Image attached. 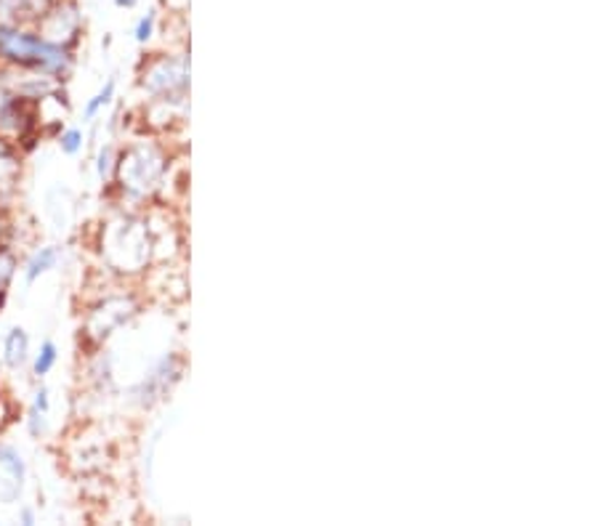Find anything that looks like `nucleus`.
Returning a JSON list of instances; mask_svg holds the SVG:
<instances>
[{
    "instance_id": "obj_10",
    "label": "nucleus",
    "mask_w": 598,
    "mask_h": 526,
    "mask_svg": "<svg viewBox=\"0 0 598 526\" xmlns=\"http://www.w3.org/2000/svg\"><path fill=\"white\" fill-rule=\"evenodd\" d=\"M46 391H40V394H38V399H35V409H40V413H46V409H48V399H46Z\"/></svg>"
},
{
    "instance_id": "obj_1",
    "label": "nucleus",
    "mask_w": 598,
    "mask_h": 526,
    "mask_svg": "<svg viewBox=\"0 0 598 526\" xmlns=\"http://www.w3.org/2000/svg\"><path fill=\"white\" fill-rule=\"evenodd\" d=\"M0 57L43 72H64L70 64L62 46L40 38V35L3 27V24H0Z\"/></svg>"
},
{
    "instance_id": "obj_6",
    "label": "nucleus",
    "mask_w": 598,
    "mask_h": 526,
    "mask_svg": "<svg viewBox=\"0 0 598 526\" xmlns=\"http://www.w3.org/2000/svg\"><path fill=\"white\" fill-rule=\"evenodd\" d=\"M112 96H115V81H107V85H104V88L99 91V94L94 96V99L88 101V107H85V118H94L96 112H99L101 107H107L109 101H112Z\"/></svg>"
},
{
    "instance_id": "obj_11",
    "label": "nucleus",
    "mask_w": 598,
    "mask_h": 526,
    "mask_svg": "<svg viewBox=\"0 0 598 526\" xmlns=\"http://www.w3.org/2000/svg\"><path fill=\"white\" fill-rule=\"evenodd\" d=\"M115 3H118L120 9H131V5H136V0H115Z\"/></svg>"
},
{
    "instance_id": "obj_8",
    "label": "nucleus",
    "mask_w": 598,
    "mask_h": 526,
    "mask_svg": "<svg viewBox=\"0 0 598 526\" xmlns=\"http://www.w3.org/2000/svg\"><path fill=\"white\" fill-rule=\"evenodd\" d=\"M152 27H155V14H150V16H144L142 22H139V27H136V40L139 43H146L152 38Z\"/></svg>"
},
{
    "instance_id": "obj_5",
    "label": "nucleus",
    "mask_w": 598,
    "mask_h": 526,
    "mask_svg": "<svg viewBox=\"0 0 598 526\" xmlns=\"http://www.w3.org/2000/svg\"><path fill=\"white\" fill-rule=\"evenodd\" d=\"M53 364H57V346H53L51 340H46L40 348L38 359H35V375H48Z\"/></svg>"
},
{
    "instance_id": "obj_7",
    "label": "nucleus",
    "mask_w": 598,
    "mask_h": 526,
    "mask_svg": "<svg viewBox=\"0 0 598 526\" xmlns=\"http://www.w3.org/2000/svg\"><path fill=\"white\" fill-rule=\"evenodd\" d=\"M59 144H62L64 155H77V150L83 146V133L77 131V128H70V131L64 133L62 142H59Z\"/></svg>"
},
{
    "instance_id": "obj_4",
    "label": "nucleus",
    "mask_w": 598,
    "mask_h": 526,
    "mask_svg": "<svg viewBox=\"0 0 598 526\" xmlns=\"http://www.w3.org/2000/svg\"><path fill=\"white\" fill-rule=\"evenodd\" d=\"M0 466H3L5 470H9V474L14 476L16 481H22V479H24V463H22L20 452H16L14 446L0 444Z\"/></svg>"
},
{
    "instance_id": "obj_3",
    "label": "nucleus",
    "mask_w": 598,
    "mask_h": 526,
    "mask_svg": "<svg viewBox=\"0 0 598 526\" xmlns=\"http://www.w3.org/2000/svg\"><path fill=\"white\" fill-rule=\"evenodd\" d=\"M57 259H59V250H57V248H43L40 253L35 255V259L27 263V272H24V277H27V283L33 285L35 279L40 277V274H46L48 268H51L53 263H57Z\"/></svg>"
},
{
    "instance_id": "obj_9",
    "label": "nucleus",
    "mask_w": 598,
    "mask_h": 526,
    "mask_svg": "<svg viewBox=\"0 0 598 526\" xmlns=\"http://www.w3.org/2000/svg\"><path fill=\"white\" fill-rule=\"evenodd\" d=\"M107 170H109V150H104L99 157V176H107Z\"/></svg>"
},
{
    "instance_id": "obj_2",
    "label": "nucleus",
    "mask_w": 598,
    "mask_h": 526,
    "mask_svg": "<svg viewBox=\"0 0 598 526\" xmlns=\"http://www.w3.org/2000/svg\"><path fill=\"white\" fill-rule=\"evenodd\" d=\"M5 364L9 367H20L27 357V335H24L22 327H14L5 338Z\"/></svg>"
}]
</instances>
